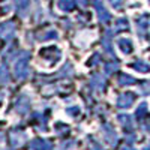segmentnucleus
Masks as SVG:
<instances>
[{"instance_id": "nucleus-8", "label": "nucleus", "mask_w": 150, "mask_h": 150, "mask_svg": "<svg viewBox=\"0 0 150 150\" xmlns=\"http://www.w3.org/2000/svg\"><path fill=\"white\" fill-rule=\"evenodd\" d=\"M119 83H120L122 86H128V84H134V83H135V80L131 77V75L122 74V75H120V78H119Z\"/></svg>"}, {"instance_id": "nucleus-16", "label": "nucleus", "mask_w": 150, "mask_h": 150, "mask_svg": "<svg viewBox=\"0 0 150 150\" xmlns=\"http://www.w3.org/2000/svg\"><path fill=\"white\" fill-rule=\"evenodd\" d=\"M143 92H144V93L150 92V83H144V84H143Z\"/></svg>"}, {"instance_id": "nucleus-10", "label": "nucleus", "mask_w": 150, "mask_h": 150, "mask_svg": "<svg viewBox=\"0 0 150 150\" xmlns=\"http://www.w3.org/2000/svg\"><path fill=\"white\" fill-rule=\"evenodd\" d=\"M117 30H126L128 29V20L126 18H120L117 21V26H116Z\"/></svg>"}, {"instance_id": "nucleus-9", "label": "nucleus", "mask_w": 150, "mask_h": 150, "mask_svg": "<svg viewBox=\"0 0 150 150\" xmlns=\"http://www.w3.org/2000/svg\"><path fill=\"white\" fill-rule=\"evenodd\" d=\"M132 68L138 69V71H141V72H149V71H150V66H149L147 63H144V62H141V60H138L137 63H134Z\"/></svg>"}, {"instance_id": "nucleus-18", "label": "nucleus", "mask_w": 150, "mask_h": 150, "mask_svg": "<svg viewBox=\"0 0 150 150\" xmlns=\"http://www.w3.org/2000/svg\"><path fill=\"white\" fill-rule=\"evenodd\" d=\"M77 112H80V110H69V114H77Z\"/></svg>"}, {"instance_id": "nucleus-6", "label": "nucleus", "mask_w": 150, "mask_h": 150, "mask_svg": "<svg viewBox=\"0 0 150 150\" xmlns=\"http://www.w3.org/2000/svg\"><path fill=\"white\" fill-rule=\"evenodd\" d=\"M32 147H33L35 150H50V144H47V143L42 141V140H35V141L32 143Z\"/></svg>"}, {"instance_id": "nucleus-12", "label": "nucleus", "mask_w": 150, "mask_h": 150, "mask_svg": "<svg viewBox=\"0 0 150 150\" xmlns=\"http://www.w3.org/2000/svg\"><path fill=\"white\" fill-rule=\"evenodd\" d=\"M146 111H147V105H146V104H141V105H140V108L137 110V117L141 119V117L146 114Z\"/></svg>"}, {"instance_id": "nucleus-1", "label": "nucleus", "mask_w": 150, "mask_h": 150, "mask_svg": "<svg viewBox=\"0 0 150 150\" xmlns=\"http://www.w3.org/2000/svg\"><path fill=\"white\" fill-rule=\"evenodd\" d=\"M95 6H96V11H98V15H99V20L102 23H107L110 20V14L108 11L105 9V6L102 5L101 0H95Z\"/></svg>"}, {"instance_id": "nucleus-11", "label": "nucleus", "mask_w": 150, "mask_h": 150, "mask_svg": "<svg viewBox=\"0 0 150 150\" xmlns=\"http://www.w3.org/2000/svg\"><path fill=\"white\" fill-rule=\"evenodd\" d=\"M15 3H17L18 11H24L29 6V0H15Z\"/></svg>"}, {"instance_id": "nucleus-13", "label": "nucleus", "mask_w": 150, "mask_h": 150, "mask_svg": "<svg viewBox=\"0 0 150 150\" xmlns=\"http://www.w3.org/2000/svg\"><path fill=\"white\" fill-rule=\"evenodd\" d=\"M0 80H2V81H8V80H9V77H8V69L5 71V66L0 68Z\"/></svg>"}, {"instance_id": "nucleus-14", "label": "nucleus", "mask_w": 150, "mask_h": 150, "mask_svg": "<svg viewBox=\"0 0 150 150\" xmlns=\"http://www.w3.org/2000/svg\"><path fill=\"white\" fill-rule=\"evenodd\" d=\"M119 119L123 125H131V117L129 116H119Z\"/></svg>"}, {"instance_id": "nucleus-15", "label": "nucleus", "mask_w": 150, "mask_h": 150, "mask_svg": "<svg viewBox=\"0 0 150 150\" xmlns=\"http://www.w3.org/2000/svg\"><path fill=\"white\" fill-rule=\"evenodd\" d=\"M110 3L114 6V8H119L122 5V0H110Z\"/></svg>"}, {"instance_id": "nucleus-5", "label": "nucleus", "mask_w": 150, "mask_h": 150, "mask_svg": "<svg viewBox=\"0 0 150 150\" xmlns=\"http://www.w3.org/2000/svg\"><path fill=\"white\" fill-rule=\"evenodd\" d=\"M119 47L122 48L123 53H131L132 51V44L129 39H120L119 41Z\"/></svg>"}, {"instance_id": "nucleus-7", "label": "nucleus", "mask_w": 150, "mask_h": 150, "mask_svg": "<svg viewBox=\"0 0 150 150\" xmlns=\"http://www.w3.org/2000/svg\"><path fill=\"white\" fill-rule=\"evenodd\" d=\"M59 8L62 11H71L74 8V0H60V2H59Z\"/></svg>"}, {"instance_id": "nucleus-17", "label": "nucleus", "mask_w": 150, "mask_h": 150, "mask_svg": "<svg viewBox=\"0 0 150 150\" xmlns=\"http://www.w3.org/2000/svg\"><path fill=\"white\" fill-rule=\"evenodd\" d=\"M77 2H78L81 6H86V5H87V0H77Z\"/></svg>"}, {"instance_id": "nucleus-2", "label": "nucleus", "mask_w": 150, "mask_h": 150, "mask_svg": "<svg viewBox=\"0 0 150 150\" xmlns=\"http://www.w3.org/2000/svg\"><path fill=\"white\" fill-rule=\"evenodd\" d=\"M135 101V95L134 93H125L119 98V101H117V105L120 108H126L129 105H132V102Z\"/></svg>"}, {"instance_id": "nucleus-4", "label": "nucleus", "mask_w": 150, "mask_h": 150, "mask_svg": "<svg viewBox=\"0 0 150 150\" xmlns=\"http://www.w3.org/2000/svg\"><path fill=\"white\" fill-rule=\"evenodd\" d=\"M137 26H138V30H140V33L143 35V33H146L149 29H150V15H143L141 18H138L137 20Z\"/></svg>"}, {"instance_id": "nucleus-3", "label": "nucleus", "mask_w": 150, "mask_h": 150, "mask_svg": "<svg viewBox=\"0 0 150 150\" xmlns=\"http://www.w3.org/2000/svg\"><path fill=\"white\" fill-rule=\"evenodd\" d=\"M15 71H17V77L18 78H24L29 72V68H27V60L26 59H21L18 60V63L15 65Z\"/></svg>"}]
</instances>
